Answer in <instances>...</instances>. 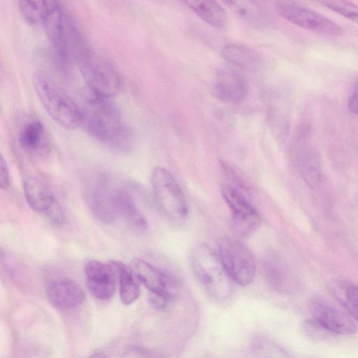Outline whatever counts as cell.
<instances>
[{
    "label": "cell",
    "instance_id": "6da1fadb",
    "mask_svg": "<svg viewBox=\"0 0 358 358\" xmlns=\"http://www.w3.org/2000/svg\"><path fill=\"white\" fill-rule=\"evenodd\" d=\"M79 106L80 126L92 138L120 151L129 150L134 145V131L124 122L110 99L91 93Z\"/></svg>",
    "mask_w": 358,
    "mask_h": 358
},
{
    "label": "cell",
    "instance_id": "7a4b0ae2",
    "mask_svg": "<svg viewBox=\"0 0 358 358\" xmlns=\"http://www.w3.org/2000/svg\"><path fill=\"white\" fill-rule=\"evenodd\" d=\"M42 27L64 64H78L92 49L74 18L58 1H51Z\"/></svg>",
    "mask_w": 358,
    "mask_h": 358
},
{
    "label": "cell",
    "instance_id": "3957f363",
    "mask_svg": "<svg viewBox=\"0 0 358 358\" xmlns=\"http://www.w3.org/2000/svg\"><path fill=\"white\" fill-rule=\"evenodd\" d=\"M35 92L50 117L65 129H75L80 124V106L55 80L43 71L33 76Z\"/></svg>",
    "mask_w": 358,
    "mask_h": 358
},
{
    "label": "cell",
    "instance_id": "277c9868",
    "mask_svg": "<svg viewBox=\"0 0 358 358\" xmlns=\"http://www.w3.org/2000/svg\"><path fill=\"white\" fill-rule=\"evenodd\" d=\"M190 263L194 275L211 297L222 301L229 296L231 280L218 254L209 246L199 244L192 250Z\"/></svg>",
    "mask_w": 358,
    "mask_h": 358
},
{
    "label": "cell",
    "instance_id": "5b68a950",
    "mask_svg": "<svg viewBox=\"0 0 358 358\" xmlns=\"http://www.w3.org/2000/svg\"><path fill=\"white\" fill-rule=\"evenodd\" d=\"M119 188L103 172L90 174L84 182L83 194L92 215L100 222L110 224L120 215Z\"/></svg>",
    "mask_w": 358,
    "mask_h": 358
},
{
    "label": "cell",
    "instance_id": "8992f818",
    "mask_svg": "<svg viewBox=\"0 0 358 358\" xmlns=\"http://www.w3.org/2000/svg\"><path fill=\"white\" fill-rule=\"evenodd\" d=\"M77 65L91 93L111 99L122 90L123 81L117 69L110 62L92 49Z\"/></svg>",
    "mask_w": 358,
    "mask_h": 358
},
{
    "label": "cell",
    "instance_id": "52a82bcc",
    "mask_svg": "<svg viewBox=\"0 0 358 358\" xmlns=\"http://www.w3.org/2000/svg\"><path fill=\"white\" fill-rule=\"evenodd\" d=\"M151 185L155 201L162 213L176 224H182L188 216L185 196L172 174L156 167L151 173Z\"/></svg>",
    "mask_w": 358,
    "mask_h": 358
},
{
    "label": "cell",
    "instance_id": "ba28073f",
    "mask_svg": "<svg viewBox=\"0 0 358 358\" xmlns=\"http://www.w3.org/2000/svg\"><path fill=\"white\" fill-rule=\"evenodd\" d=\"M222 195L231 211L230 227L234 234L243 238L252 236L260 227L262 218L246 188L227 183L222 187Z\"/></svg>",
    "mask_w": 358,
    "mask_h": 358
},
{
    "label": "cell",
    "instance_id": "9c48e42d",
    "mask_svg": "<svg viewBox=\"0 0 358 358\" xmlns=\"http://www.w3.org/2000/svg\"><path fill=\"white\" fill-rule=\"evenodd\" d=\"M218 256L231 281L241 286L250 285L255 276V259L250 250L235 238H224L219 243Z\"/></svg>",
    "mask_w": 358,
    "mask_h": 358
},
{
    "label": "cell",
    "instance_id": "30bf717a",
    "mask_svg": "<svg viewBox=\"0 0 358 358\" xmlns=\"http://www.w3.org/2000/svg\"><path fill=\"white\" fill-rule=\"evenodd\" d=\"M274 8L282 17L303 29L332 37L343 34L342 28L333 20L296 3L275 1Z\"/></svg>",
    "mask_w": 358,
    "mask_h": 358
},
{
    "label": "cell",
    "instance_id": "8fae6325",
    "mask_svg": "<svg viewBox=\"0 0 358 358\" xmlns=\"http://www.w3.org/2000/svg\"><path fill=\"white\" fill-rule=\"evenodd\" d=\"M23 189L27 202L34 210L42 213L56 226L63 224L62 208L45 183L36 177H27L24 180Z\"/></svg>",
    "mask_w": 358,
    "mask_h": 358
},
{
    "label": "cell",
    "instance_id": "7c38bea8",
    "mask_svg": "<svg viewBox=\"0 0 358 358\" xmlns=\"http://www.w3.org/2000/svg\"><path fill=\"white\" fill-rule=\"evenodd\" d=\"M313 320L334 335H351L356 326L351 317L327 299L317 296L310 304Z\"/></svg>",
    "mask_w": 358,
    "mask_h": 358
},
{
    "label": "cell",
    "instance_id": "4fadbf2b",
    "mask_svg": "<svg viewBox=\"0 0 358 358\" xmlns=\"http://www.w3.org/2000/svg\"><path fill=\"white\" fill-rule=\"evenodd\" d=\"M131 269L149 294L173 301L178 292V282L174 277L142 259H134Z\"/></svg>",
    "mask_w": 358,
    "mask_h": 358
},
{
    "label": "cell",
    "instance_id": "5bb4252c",
    "mask_svg": "<svg viewBox=\"0 0 358 358\" xmlns=\"http://www.w3.org/2000/svg\"><path fill=\"white\" fill-rule=\"evenodd\" d=\"M17 141L22 149L34 157L45 158L51 151V142L43 123L37 117L23 118L17 128Z\"/></svg>",
    "mask_w": 358,
    "mask_h": 358
},
{
    "label": "cell",
    "instance_id": "9a60e30c",
    "mask_svg": "<svg viewBox=\"0 0 358 358\" xmlns=\"http://www.w3.org/2000/svg\"><path fill=\"white\" fill-rule=\"evenodd\" d=\"M212 94L221 101L237 103L245 99L248 86L244 76L229 68L217 69L213 76Z\"/></svg>",
    "mask_w": 358,
    "mask_h": 358
},
{
    "label": "cell",
    "instance_id": "2e32d148",
    "mask_svg": "<svg viewBox=\"0 0 358 358\" xmlns=\"http://www.w3.org/2000/svg\"><path fill=\"white\" fill-rule=\"evenodd\" d=\"M87 286L91 294L102 301L110 299L116 290L117 273L110 263L108 264L92 259L85 266Z\"/></svg>",
    "mask_w": 358,
    "mask_h": 358
},
{
    "label": "cell",
    "instance_id": "e0dca14e",
    "mask_svg": "<svg viewBox=\"0 0 358 358\" xmlns=\"http://www.w3.org/2000/svg\"><path fill=\"white\" fill-rule=\"evenodd\" d=\"M50 303L59 310H71L80 306L85 299V293L76 281L60 278L50 282L46 287Z\"/></svg>",
    "mask_w": 358,
    "mask_h": 358
},
{
    "label": "cell",
    "instance_id": "ac0fdd59",
    "mask_svg": "<svg viewBox=\"0 0 358 358\" xmlns=\"http://www.w3.org/2000/svg\"><path fill=\"white\" fill-rule=\"evenodd\" d=\"M127 187H120L118 191V209L120 215L134 229L145 232L150 227V220L145 211Z\"/></svg>",
    "mask_w": 358,
    "mask_h": 358
},
{
    "label": "cell",
    "instance_id": "d6986e66",
    "mask_svg": "<svg viewBox=\"0 0 358 358\" xmlns=\"http://www.w3.org/2000/svg\"><path fill=\"white\" fill-rule=\"evenodd\" d=\"M264 266L267 280L275 290L289 293L296 288V278L281 259L276 257H269L265 260Z\"/></svg>",
    "mask_w": 358,
    "mask_h": 358
},
{
    "label": "cell",
    "instance_id": "ffe728a7",
    "mask_svg": "<svg viewBox=\"0 0 358 358\" xmlns=\"http://www.w3.org/2000/svg\"><path fill=\"white\" fill-rule=\"evenodd\" d=\"M298 164L301 176L306 185L310 188L318 187L322 182V170L317 150L312 147L301 149Z\"/></svg>",
    "mask_w": 358,
    "mask_h": 358
},
{
    "label": "cell",
    "instance_id": "44dd1931",
    "mask_svg": "<svg viewBox=\"0 0 358 358\" xmlns=\"http://www.w3.org/2000/svg\"><path fill=\"white\" fill-rule=\"evenodd\" d=\"M222 57L239 69L255 71L262 65L259 55L252 50L239 44H228L222 50Z\"/></svg>",
    "mask_w": 358,
    "mask_h": 358
},
{
    "label": "cell",
    "instance_id": "7402d4cb",
    "mask_svg": "<svg viewBox=\"0 0 358 358\" xmlns=\"http://www.w3.org/2000/svg\"><path fill=\"white\" fill-rule=\"evenodd\" d=\"M115 270L119 281L120 298L124 305L135 302L140 296L141 289L138 279L131 268L119 261L109 262Z\"/></svg>",
    "mask_w": 358,
    "mask_h": 358
},
{
    "label": "cell",
    "instance_id": "603a6c76",
    "mask_svg": "<svg viewBox=\"0 0 358 358\" xmlns=\"http://www.w3.org/2000/svg\"><path fill=\"white\" fill-rule=\"evenodd\" d=\"M203 21L213 27L224 28L227 22L225 10L211 0H187L183 1Z\"/></svg>",
    "mask_w": 358,
    "mask_h": 358
},
{
    "label": "cell",
    "instance_id": "cb8c5ba5",
    "mask_svg": "<svg viewBox=\"0 0 358 358\" xmlns=\"http://www.w3.org/2000/svg\"><path fill=\"white\" fill-rule=\"evenodd\" d=\"M51 1H18L17 8L29 24L41 25L50 8Z\"/></svg>",
    "mask_w": 358,
    "mask_h": 358
},
{
    "label": "cell",
    "instance_id": "d4e9b609",
    "mask_svg": "<svg viewBox=\"0 0 358 358\" xmlns=\"http://www.w3.org/2000/svg\"><path fill=\"white\" fill-rule=\"evenodd\" d=\"M252 351L255 358H292L285 348L264 337H257L252 341Z\"/></svg>",
    "mask_w": 358,
    "mask_h": 358
},
{
    "label": "cell",
    "instance_id": "484cf974",
    "mask_svg": "<svg viewBox=\"0 0 358 358\" xmlns=\"http://www.w3.org/2000/svg\"><path fill=\"white\" fill-rule=\"evenodd\" d=\"M224 3L244 20L255 23L262 22L264 19L263 10L256 2L232 0Z\"/></svg>",
    "mask_w": 358,
    "mask_h": 358
},
{
    "label": "cell",
    "instance_id": "4316f807",
    "mask_svg": "<svg viewBox=\"0 0 358 358\" xmlns=\"http://www.w3.org/2000/svg\"><path fill=\"white\" fill-rule=\"evenodd\" d=\"M320 3L358 24V6L354 3L343 0H323Z\"/></svg>",
    "mask_w": 358,
    "mask_h": 358
},
{
    "label": "cell",
    "instance_id": "83f0119b",
    "mask_svg": "<svg viewBox=\"0 0 358 358\" xmlns=\"http://www.w3.org/2000/svg\"><path fill=\"white\" fill-rule=\"evenodd\" d=\"M342 303L349 315L358 322V286L344 283L342 286Z\"/></svg>",
    "mask_w": 358,
    "mask_h": 358
},
{
    "label": "cell",
    "instance_id": "f1b7e54d",
    "mask_svg": "<svg viewBox=\"0 0 358 358\" xmlns=\"http://www.w3.org/2000/svg\"><path fill=\"white\" fill-rule=\"evenodd\" d=\"M10 172L7 162L3 155L0 158V187L3 189H7L10 186Z\"/></svg>",
    "mask_w": 358,
    "mask_h": 358
},
{
    "label": "cell",
    "instance_id": "f546056e",
    "mask_svg": "<svg viewBox=\"0 0 358 358\" xmlns=\"http://www.w3.org/2000/svg\"><path fill=\"white\" fill-rule=\"evenodd\" d=\"M348 108L351 113L358 115V79L354 83L349 95Z\"/></svg>",
    "mask_w": 358,
    "mask_h": 358
},
{
    "label": "cell",
    "instance_id": "4dcf8cb0",
    "mask_svg": "<svg viewBox=\"0 0 358 358\" xmlns=\"http://www.w3.org/2000/svg\"><path fill=\"white\" fill-rule=\"evenodd\" d=\"M87 358H106V357L103 352H96L90 355Z\"/></svg>",
    "mask_w": 358,
    "mask_h": 358
}]
</instances>
